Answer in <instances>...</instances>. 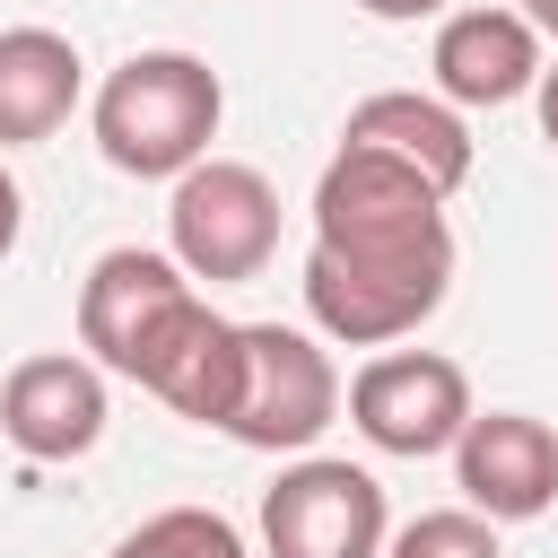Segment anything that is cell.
<instances>
[{
  "instance_id": "1",
  "label": "cell",
  "mask_w": 558,
  "mask_h": 558,
  "mask_svg": "<svg viewBox=\"0 0 558 558\" xmlns=\"http://www.w3.org/2000/svg\"><path fill=\"white\" fill-rule=\"evenodd\" d=\"M218 113H227V87L201 52H131L96 87V148L140 183H174L209 157Z\"/></svg>"
},
{
  "instance_id": "2",
  "label": "cell",
  "mask_w": 558,
  "mask_h": 558,
  "mask_svg": "<svg viewBox=\"0 0 558 558\" xmlns=\"http://www.w3.org/2000/svg\"><path fill=\"white\" fill-rule=\"evenodd\" d=\"M314 253H340V262H427V253H453L445 192H427L410 166H392L375 148H331V166L314 183Z\"/></svg>"
},
{
  "instance_id": "3",
  "label": "cell",
  "mask_w": 558,
  "mask_h": 558,
  "mask_svg": "<svg viewBox=\"0 0 558 558\" xmlns=\"http://www.w3.org/2000/svg\"><path fill=\"white\" fill-rule=\"evenodd\" d=\"M166 253L183 262V279L201 288H235V279H262L270 253H279V192L262 166L244 157H201L192 174H174V201H166Z\"/></svg>"
},
{
  "instance_id": "4",
  "label": "cell",
  "mask_w": 558,
  "mask_h": 558,
  "mask_svg": "<svg viewBox=\"0 0 558 558\" xmlns=\"http://www.w3.org/2000/svg\"><path fill=\"white\" fill-rule=\"evenodd\" d=\"M340 418V366L296 323H244V384L227 410V436L253 453H305Z\"/></svg>"
},
{
  "instance_id": "5",
  "label": "cell",
  "mask_w": 558,
  "mask_h": 558,
  "mask_svg": "<svg viewBox=\"0 0 558 558\" xmlns=\"http://www.w3.org/2000/svg\"><path fill=\"white\" fill-rule=\"evenodd\" d=\"M384 480L340 453H305L262 488V558H384Z\"/></svg>"
},
{
  "instance_id": "6",
  "label": "cell",
  "mask_w": 558,
  "mask_h": 558,
  "mask_svg": "<svg viewBox=\"0 0 558 558\" xmlns=\"http://www.w3.org/2000/svg\"><path fill=\"white\" fill-rule=\"evenodd\" d=\"M453 288V253L427 262H340V253H305V314L323 340L340 349H392L410 340Z\"/></svg>"
},
{
  "instance_id": "7",
  "label": "cell",
  "mask_w": 558,
  "mask_h": 558,
  "mask_svg": "<svg viewBox=\"0 0 558 558\" xmlns=\"http://www.w3.org/2000/svg\"><path fill=\"white\" fill-rule=\"evenodd\" d=\"M349 418L375 453H401V462L453 453V436L471 427V375L436 349H384L349 375Z\"/></svg>"
},
{
  "instance_id": "8",
  "label": "cell",
  "mask_w": 558,
  "mask_h": 558,
  "mask_svg": "<svg viewBox=\"0 0 558 558\" xmlns=\"http://www.w3.org/2000/svg\"><path fill=\"white\" fill-rule=\"evenodd\" d=\"M192 296H201V288L183 279V262H174V253L113 244V253H96V270L78 279V340L96 349V366L140 375V357L157 349V331H166Z\"/></svg>"
},
{
  "instance_id": "9",
  "label": "cell",
  "mask_w": 558,
  "mask_h": 558,
  "mask_svg": "<svg viewBox=\"0 0 558 558\" xmlns=\"http://www.w3.org/2000/svg\"><path fill=\"white\" fill-rule=\"evenodd\" d=\"M453 488L488 523L549 514L558 506V427H541L532 410H471V427L453 436Z\"/></svg>"
},
{
  "instance_id": "10",
  "label": "cell",
  "mask_w": 558,
  "mask_h": 558,
  "mask_svg": "<svg viewBox=\"0 0 558 558\" xmlns=\"http://www.w3.org/2000/svg\"><path fill=\"white\" fill-rule=\"evenodd\" d=\"M0 436L26 462H78L105 436V375H96V357H70V349L17 357L9 384H0Z\"/></svg>"
},
{
  "instance_id": "11",
  "label": "cell",
  "mask_w": 558,
  "mask_h": 558,
  "mask_svg": "<svg viewBox=\"0 0 558 558\" xmlns=\"http://www.w3.org/2000/svg\"><path fill=\"white\" fill-rule=\"evenodd\" d=\"M131 384L157 392V401H166L174 418H192V427H227L235 384H244V323H227L209 296H192V305L157 331V349L140 357Z\"/></svg>"
},
{
  "instance_id": "12",
  "label": "cell",
  "mask_w": 558,
  "mask_h": 558,
  "mask_svg": "<svg viewBox=\"0 0 558 558\" xmlns=\"http://www.w3.org/2000/svg\"><path fill=\"white\" fill-rule=\"evenodd\" d=\"M340 148H375V157H392V166H410L427 192H462L471 183V122L445 105V96H418V87H384V96H366V105H349V122H340Z\"/></svg>"
},
{
  "instance_id": "13",
  "label": "cell",
  "mask_w": 558,
  "mask_h": 558,
  "mask_svg": "<svg viewBox=\"0 0 558 558\" xmlns=\"http://www.w3.org/2000/svg\"><path fill=\"white\" fill-rule=\"evenodd\" d=\"M427 70H436V87H445L453 113L462 105H514L541 78V35L523 26V9H453L436 26Z\"/></svg>"
},
{
  "instance_id": "14",
  "label": "cell",
  "mask_w": 558,
  "mask_h": 558,
  "mask_svg": "<svg viewBox=\"0 0 558 558\" xmlns=\"http://www.w3.org/2000/svg\"><path fill=\"white\" fill-rule=\"evenodd\" d=\"M87 61L52 26H0V148H35L78 113Z\"/></svg>"
},
{
  "instance_id": "15",
  "label": "cell",
  "mask_w": 558,
  "mask_h": 558,
  "mask_svg": "<svg viewBox=\"0 0 558 558\" xmlns=\"http://www.w3.org/2000/svg\"><path fill=\"white\" fill-rule=\"evenodd\" d=\"M113 558H253V549H244V532H235L227 514H209V506H166V514L131 523V532L113 541Z\"/></svg>"
},
{
  "instance_id": "16",
  "label": "cell",
  "mask_w": 558,
  "mask_h": 558,
  "mask_svg": "<svg viewBox=\"0 0 558 558\" xmlns=\"http://www.w3.org/2000/svg\"><path fill=\"white\" fill-rule=\"evenodd\" d=\"M384 558H506V549H497V523L488 514L436 506V514H410L401 532H384Z\"/></svg>"
},
{
  "instance_id": "17",
  "label": "cell",
  "mask_w": 558,
  "mask_h": 558,
  "mask_svg": "<svg viewBox=\"0 0 558 558\" xmlns=\"http://www.w3.org/2000/svg\"><path fill=\"white\" fill-rule=\"evenodd\" d=\"M17 227H26V192H17V174L0 166V262L17 253Z\"/></svg>"
},
{
  "instance_id": "18",
  "label": "cell",
  "mask_w": 558,
  "mask_h": 558,
  "mask_svg": "<svg viewBox=\"0 0 558 558\" xmlns=\"http://www.w3.org/2000/svg\"><path fill=\"white\" fill-rule=\"evenodd\" d=\"M366 17H384V26H418V17H445V0H357Z\"/></svg>"
},
{
  "instance_id": "19",
  "label": "cell",
  "mask_w": 558,
  "mask_h": 558,
  "mask_svg": "<svg viewBox=\"0 0 558 558\" xmlns=\"http://www.w3.org/2000/svg\"><path fill=\"white\" fill-rule=\"evenodd\" d=\"M532 105H541V140L558 148V61H541V78H532Z\"/></svg>"
},
{
  "instance_id": "20",
  "label": "cell",
  "mask_w": 558,
  "mask_h": 558,
  "mask_svg": "<svg viewBox=\"0 0 558 558\" xmlns=\"http://www.w3.org/2000/svg\"><path fill=\"white\" fill-rule=\"evenodd\" d=\"M523 26L532 35H558V0H523Z\"/></svg>"
}]
</instances>
